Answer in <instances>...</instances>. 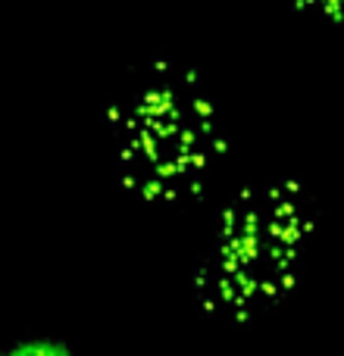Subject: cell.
<instances>
[{"label": "cell", "instance_id": "1", "mask_svg": "<svg viewBox=\"0 0 344 356\" xmlns=\"http://www.w3.org/2000/svg\"><path fill=\"white\" fill-rule=\"evenodd\" d=\"M107 135L123 188L148 203L194 197L222 154L213 100L194 69L172 60L125 81L107 113Z\"/></svg>", "mask_w": 344, "mask_h": 356}, {"label": "cell", "instance_id": "2", "mask_svg": "<svg viewBox=\"0 0 344 356\" xmlns=\"http://www.w3.org/2000/svg\"><path fill=\"white\" fill-rule=\"evenodd\" d=\"M316 228V207L297 181H266L238 191L216 219L194 272L203 313L247 322L272 309L297 282Z\"/></svg>", "mask_w": 344, "mask_h": 356}, {"label": "cell", "instance_id": "3", "mask_svg": "<svg viewBox=\"0 0 344 356\" xmlns=\"http://www.w3.org/2000/svg\"><path fill=\"white\" fill-rule=\"evenodd\" d=\"M0 356H75V353L54 338H31V341H22V344H13L10 350H3Z\"/></svg>", "mask_w": 344, "mask_h": 356}, {"label": "cell", "instance_id": "4", "mask_svg": "<svg viewBox=\"0 0 344 356\" xmlns=\"http://www.w3.org/2000/svg\"><path fill=\"white\" fill-rule=\"evenodd\" d=\"M301 6L316 13V16H322L326 22L344 29V0H301Z\"/></svg>", "mask_w": 344, "mask_h": 356}]
</instances>
